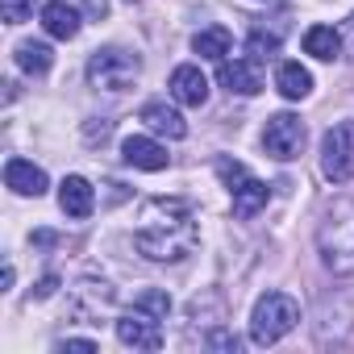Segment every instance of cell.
Returning <instances> with one entry per match:
<instances>
[{"label": "cell", "mask_w": 354, "mask_h": 354, "mask_svg": "<svg viewBox=\"0 0 354 354\" xmlns=\"http://www.w3.org/2000/svg\"><path fill=\"white\" fill-rule=\"evenodd\" d=\"M201 230L192 217V205L180 196H158L142 209V225L133 230V246L150 263H180L196 250Z\"/></svg>", "instance_id": "cell-1"}, {"label": "cell", "mask_w": 354, "mask_h": 354, "mask_svg": "<svg viewBox=\"0 0 354 354\" xmlns=\"http://www.w3.org/2000/svg\"><path fill=\"white\" fill-rule=\"evenodd\" d=\"M317 254L325 271L354 275V201L333 196L317 217Z\"/></svg>", "instance_id": "cell-2"}, {"label": "cell", "mask_w": 354, "mask_h": 354, "mask_svg": "<svg viewBox=\"0 0 354 354\" xmlns=\"http://www.w3.org/2000/svg\"><path fill=\"white\" fill-rule=\"evenodd\" d=\"M300 325V304L288 292H267L250 308V342L254 346H275Z\"/></svg>", "instance_id": "cell-3"}, {"label": "cell", "mask_w": 354, "mask_h": 354, "mask_svg": "<svg viewBox=\"0 0 354 354\" xmlns=\"http://www.w3.org/2000/svg\"><path fill=\"white\" fill-rule=\"evenodd\" d=\"M142 80V55L125 46H100L88 59V84L96 92H125Z\"/></svg>", "instance_id": "cell-4"}, {"label": "cell", "mask_w": 354, "mask_h": 354, "mask_svg": "<svg viewBox=\"0 0 354 354\" xmlns=\"http://www.w3.org/2000/svg\"><path fill=\"white\" fill-rule=\"evenodd\" d=\"M321 171L329 184L354 180V121H337L321 138Z\"/></svg>", "instance_id": "cell-5"}, {"label": "cell", "mask_w": 354, "mask_h": 354, "mask_svg": "<svg viewBox=\"0 0 354 354\" xmlns=\"http://www.w3.org/2000/svg\"><path fill=\"white\" fill-rule=\"evenodd\" d=\"M304 121L296 117V113H275V117H267V125H263V150L271 154V158H279V162H292V158H300V150H304Z\"/></svg>", "instance_id": "cell-6"}, {"label": "cell", "mask_w": 354, "mask_h": 354, "mask_svg": "<svg viewBox=\"0 0 354 354\" xmlns=\"http://www.w3.org/2000/svg\"><path fill=\"white\" fill-rule=\"evenodd\" d=\"M117 342L133 346V350H158L162 346V325H158V317H150L142 308H129L125 317H117Z\"/></svg>", "instance_id": "cell-7"}, {"label": "cell", "mask_w": 354, "mask_h": 354, "mask_svg": "<svg viewBox=\"0 0 354 354\" xmlns=\"http://www.w3.org/2000/svg\"><path fill=\"white\" fill-rule=\"evenodd\" d=\"M221 88L225 92H238V96H259L263 92V71H259V59H221V71H217Z\"/></svg>", "instance_id": "cell-8"}, {"label": "cell", "mask_w": 354, "mask_h": 354, "mask_svg": "<svg viewBox=\"0 0 354 354\" xmlns=\"http://www.w3.org/2000/svg\"><path fill=\"white\" fill-rule=\"evenodd\" d=\"M171 100L184 104V109H201L209 100V80L196 63H180L171 71Z\"/></svg>", "instance_id": "cell-9"}, {"label": "cell", "mask_w": 354, "mask_h": 354, "mask_svg": "<svg viewBox=\"0 0 354 354\" xmlns=\"http://www.w3.org/2000/svg\"><path fill=\"white\" fill-rule=\"evenodd\" d=\"M138 121H142L154 138H171V142H180V138L188 133V121L180 117V109L167 104V100H146L142 113H138Z\"/></svg>", "instance_id": "cell-10"}, {"label": "cell", "mask_w": 354, "mask_h": 354, "mask_svg": "<svg viewBox=\"0 0 354 354\" xmlns=\"http://www.w3.org/2000/svg\"><path fill=\"white\" fill-rule=\"evenodd\" d=\"M121 158H125L129 167H138V171H167V162H171L167 146L154 142L150 133H129V138L121 142Z\"/></svg>", "instance_id": "cell-11"}, {"label": "cell", "mask_w": 354, "mask_h": 354, "mask_svg": "<svg viewBox=\"0 0 354 354\" xmlns=\"http://www.w3.org/2000/svg\"><path fill=\"white\" fill-rule=\"evenodd\" d=\"M113 288L109 283H96V279H84L80 288H75V296H71V313L80 317V321H88V325H100V313L104 308H113Z\"/></svg>", "instance_id": "cell-12"}, {"label": "cell", "mask_w": 354, "mask_h": 354, "mask_svg": "<svg viewBox=\"0 0 354 354\" xmlns=\"http://www.w3.org/2000/svg\"><path fill=\"white\" fill-rule=\"evenodd\" d=\"M5 184L17 192V196H46V188H50V180H46V171L42 167H34L30 158H9L5 162Z\"/></svg>", "instance_id": "cell-13"}, {"label": "cell", "mask_w": 354, "mask_h": 354, "mask_svg": "<svg viewBox=\"0 0 354 354\" xmlns=\"http://www.w3.org/2000/svg\"><path fill=\"white\" fill-rule=\"evenodd\" d=\"M59 209H63L71 221L92 217V209H96V188L84 180V175H67V180L59 184Z\"/></svg>", "instance_id": "cell-14"}, {"label": "cell", "mask_w": 354, "mask_h": 354, "mask_svg": "<svg viewBox=\"0 0 354 354\" xmlns=\"http://www.w3.org/2000/svg\"><path fill=\"white\" fill-rule=\"evenodd\" d=\"M230 196H234V217H238V221H250V217H259V213L267 209L271 188H267L263 180H254V175H246V180H242Z\"/></svg>", "instance_id": "cell-15"}, {"label": "cell", "mask_w": 354, "mask_h": 354, "mask_svg": "<svg viewBox=\"0 0 354 354\" xmlns=\"http://www.w3.org/2000/svg\"><path fill=\"white\" fill-rule=\"evenodd\" d=\"M42 30L59 42H71L80 34V13L67 5V0H50V5L42 9Z\"/></svg>", "instance_id": "cell-16"}, {"label": "cell", "mask_w": 354, "mask_h": 354, "mask_svg": "<svg viewBox=\"0 0 354 354\" xmlns=\"http://www.w3.org/2000/svg\"><path fill=\"white\" fill-rule=\"evenodd\" d=\"M342 30H333V26H308L304 30V55H313V59H321V63H333L337 55H342Z\"/></svg>", "instance_id": "cell-17"}, {"label": "cell", "mask_w": 354, "mask_h": 354, "mask_svg": "<svg viewBox=\"0 0 354 354\" xmlns=\"http://www.w3.org/2000/svg\"><path fill=\"white\" fill-rule=\"evenodd\" d=\"M275 88H279L283 100H304V96L313 92V75H308V67H300V63H279V67H275Z\"/></svg>", "instance_id": "cell-18"}, {"label": "cell", "mask_w": 354, "mask_h": 354, "mask_svg": "<svg viewBox=\"0 0 354 354\" xmlns=\"http://www.w3.org/2000/svg\"><path fill=\"white\" fill-rule=\"evenodd\" d=\"M230 46H234V38H230V30L225 26H209V30H196L192 34V50L201 55V59H225L230 55Z\"/></svg>", "instance_id": "cell-19"}, {"label": "cell", "mask_w": 354, "mask_h": 354, "mask_svg": "<svg viewBox=\"0 0 354 354\" xmlns=\"http://www.w3.org/2000/svg\"><path fill=\"white\" fill-rule=\"evenodd\" d=\"M13 55H17V67H21L26 75H46L50 63H55V50H50L46 42H21Z\"/></svg>", "instance_id": "cell-20"}, {"label": "cell", "mask_w": 354, "mask_h": 354, "mask_svg": "<svg viewBox=\"0 0 354 354\" xmlns=\"http://www.w3.org/2000/svg\"><path fill=\"white\" fill-rule=\"evenodd\" d=\"M133 308H142V313H150V317L167 321V313H171V296H167L162 288H146V292L133 300Z\"/></svg>", "instance_id": "cell-21"}, {"label": "cell", "mask_w": 354, "mask_h": 354, "mask_svg": "<svg viewBox=\"0 0 354 354\" xmlns=\"http://www.w3.org/2000/svg\"><path fill=\"white\" fill-rule=\"evenodd\" d=\"M279 50V34H267V30H250V38H246V55L250 59H271Z\"/></svg>", "instance_id": "cell-22"}, {"label": "cell", "mask_w": 354, "mask_h": 354, "mask_svg": "<svg viewBox=\"0 0 354 354\" xmlns=\"http://www.w3.org/2000/svg\"><path fill=\"white\" fill-rule=\"evenodd\" d=\"M34 5L38 0H0V17H5L9 26H21L26 17H34Z\"/></svg>", "instance_id": "cell-23"}, {"label": "cell", "mask_w": 354, "mask_h": 354, "mask_svg": "<svg viewBox=\"0 0 354 354\" xmlns=\"http://www.w3.org/2000/svg\"><path fill=\"white\" fill-rule=\"evenodd\" d=\"M205 350H225V354H238V350H242V337H238V333H230V329H213V333L205 337Z\"/></svg>", "instance_id": "cell-24"}, {"label": "cell", "mask_w": 354, "mask_h": 354, "mask_svg": "<svg viewBox=\"0 0 354 354\" xmlns=\"http://www.w3.org/2000/svg\"><path fill=\"white\" fill-rule=\"evenodd\" d=\"M217 175H221V180L230 184V192H234V188L246 180V175H250V171H246L242 162H234V158H217Z\"/></svg>", "instance_id": "cell-25"}, {"label": "cell", "mask_w": 354, "mask_h": 354, "mask_svg": "<svg viewBox=\"0 0 354 354\" xmlns=\"http://www.w3.org/2000/svg\"><path fill=\"white\" fill-rule=\"evenodd\" d=\"M59 350H80V354H92V350H96V342H92V337H67V342H59Z\"/></svg>", "instance_id": "cell-26"}, {"label": "cell", "mask_w": 354, "mask_h": 354, "mask_svg": "<svg viewBox=\"0 0 354 354\" xmlns=\"http://www.w3.org/2000/svg\"><path fill=\"white\" fill-rule=\"evenodd\" d=\"M55 288H59V275H46V279H38V288H34V300H46V296H55Z\"/></svg>", "instance_id": "cell-27"}, {"label": "cell", "mask_w": 354, "mask_h": 354, "mask_svg": "<svg viewBox=\"0 0 354 354\" xmlns=\"http://www.w3.org/2000/svg\"><path fill=\"white\" fill-rule=\"evenodd\" d=\"M342 42H346V50L354 55V13L346 17V26H342Z\"/></svg>", "instance_id": "cell-28"}, {"label": "cell", "mask_w": 354, "mask_h": 354, "mask_svg": "<svg viewBox=\"0 0 354 354\" xmlns=\"http://www.w3.org/2000/svg\"><path fill=\"white\" fill-rule=\"evenodd\" d=\"M13 279H17V271H13V263H5V279H0V283H5V292L13 288Z\"/></svg>", "instance_id": "cell-29"}]
</instances>
